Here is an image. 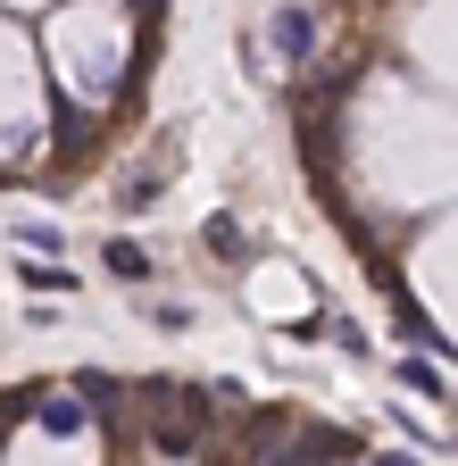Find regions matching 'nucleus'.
Returning a JSON list of instances; mask_svg holds the SVG:
<instances>
[{
  "label": "nucleus",
  "mask_w": 458,
  "mask_h": 466,
  "mask_svg": "<svg viewBox=\"0 0 458 466\" xmlns=\"http://www.w3.org/2000/svg\"><path fill=\"white\" fill-rule=\"evenodd\" d=\"M142 417H150V441L167 458H192L200 450V400L184 383H142Z\"/></svg>",
  "instance_id": "f257e3e1"
},
{
  "label": "nucleus",
  "mask_w": 458,
  "mask_h": 466,
  "mask_svg": "<svg viewBox=\"0 0 458 466\" xmlns=\"http://www.w3.org/2000/svg\"><path fill=\"white\" fill-rule=\"evenodd\" d=\"M341 458H359V433L351 425H309L292 441V458H275V466H341Z\"/></svg>",
  "instance_id": "f03ea898"
},
{
  "label": "nucleus",
  "mask_w": 458,
  "mask_h": 466,
  "mask_svg": "<svg viewBox=\"0 0 458 466\" xmlns=\"http://www.w3.org/2000/svg\"><path fill=\"white\" fill-rule=\"evenodd\" d=\"M267 42H275L283 58H309V50H317V17L300 9V0H283V9L267 17Z\"/></svg>",
  "instance_id": "7ed1b4c3"
},
{
  "label": "nucleus",
  "mask_w": 458,
  "mask_h": 466,
  "mask_svg": "<svg viewBox=\"0 0 458 466\" xmlns=\"http://www.w3.org/2000/svg\"><path fill=\"white\" fill-rule=\"evenodd\" d=\"M100 258H108V275H117V283H150V250H142V242H126V233H117Z\"/></svg>",
  "instance_id": "20e7f679"
},
{
  "label": "nucleus",
  "mask_w": 458,
  "mask_h": 466,
  "mask_svg": "<svg viewBox=\"0 0 458 466\" xmlns=\"http://www.w3.org/2000/svg\"><path fill=\"white\" fill-rule=\"evenodd\" d=\"M34 417H42V433H84L92 408H84V400H34Z\"/></svg>",
  "instance_id": "39448f33"
},
{
  "label": "nucleus",
  "mask_w": 458,
  "mask_h": 466,
  "mask_svg": "<svg viewBox=\"0 0 458 466\" xmlns=\"http://www.w3.org/2000/svg\"><path fill=\"white\" fill-rule=\"evenodd\" d=\"M76 391H84V408H100V417H108V408L126 400V383L108 375V367H84V375H76Z\"/></svg>",
  "instance_id": "423d86ee"
},
{
  "label": "nucleus",
  "mask_w": 458,
  "mask_h": 466,
  "mask_svg": "<svg viewBox=\"0 0 458 466\" xmlns=\"http://www.w3.org/2000/svg\"><path fill=\"white\" fill-rule=\"evenodd\" d=\"M84 142H92V116H84V108H67V100H59V158H76V150H84Z\"/></svg>",
  "instance_id": "0eeeda50"
},
{
  "label": "nucleus",
  "mask_w": 458,
  "mask_h": 466,
  "mask_svg": "<svg viewBox=\"0 0 458 466\" xmlns=\"http://www.w3.org/2000/svg\"><path fill=\"white\" fill-rule=\"evenodd\" d=\"M200 242H209L217 258H242V225H234V217H209V225H200Z\"/></svg>",
  "instance_id": "6e6552de"
},
{
  "label": "nucleus",
  "mask_w": 458,
  "mask_h": 466,
  "mask_svg": "<svg viewBox=\"0 0 458 466\" xmlns=\"http://www.w3.org/2000/svg\"><path fill=\"white\" fill-rule=\"evenodd\" d=\"M400 383H409V391H425V400H442V375H433V359H400Z\"/></svg>",
  "instance_id": "1a4fd4ad"
},
{
  "label": "nucleus",
  "mask_w": 458,
  "mask_h": 466,
  "mask_svg": "<svg viewBox=\"0 0 458 466\" xmlns=\"http://www.w3.org/2000/svg\"><path fill=\"white\" fill-rule=\"evenodd\" d=\"M9 233H17V242H25V250H59V225H42V217H17Z\"/></svg>",
  "instance_id": "9d476101"
},
{
  "label": "nucleus",
  "mask_w": 458,
  "mask_h": 466,
  "mask_svg": "<svg viewBox=\"0 0 458 466\" xmlns=\"http://www.w3.org/2000/svg\"><path fill=\"white\" fill-rule=\"evenodd\" d=\"M325 333H333V350H351V359H367V350H375V341H367L351 317H325Z\"/></svg>",
  "instance_id": "9b49d317"
},
{
  "label": "nucleus",
  "mask_w": 458,
  "mask_h": 466,
  "mask_svg": "<svg viewBox=\"0 0 458 466\" xmlns=\"http://www.w3.org/2000/svg\"><path fill=\"white\" fill-rule=\"evenodd\" d=\"M25 283H34V291H67V275L50 267V258H25Z\"/></svg>",
  "instance_id": "f8f14e48"
},
{
  "label": "nucleus",
  "mask_w": 458,
  "mask_h": 466,
  "mask_svg": "<svg viewBox=\"0 0 458 466\" xmlns=\"http://www.w3.org/2000/svg\"><path fill=\"white\" fill-rule=\"evenodd\" d=\"M367 466H417V458H409V450H383V458H367Z\"/></svg>",
  "instance_id": "ddd939ff"
}]
</instances>
